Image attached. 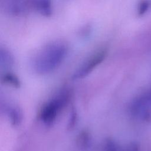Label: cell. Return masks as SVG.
<instances>
[{
  "label": "cell",
  "mask_w": 151,
  "mask_h": 151,
  "mask_svg": "<svg viewBox=\"0 0 151 151\" xmlns=\"http://www.w3.org/2000/svg\"><path fill=\"white\" fill-rule=\"evenodd\" d=\"M67 52V47L61 42H52L36 55L33 66L35 71L40 74L51 73L57 68L64 59Z\"/></svg>",
  "instance_id": "obj_1"
},
{
  "label": "cell",
  "mask_w": 151,
  "mask_h": 151,
  "mask_svg": "<svg viewBox=\"0 0 151 151\" xmlns=\"http://www.w3.org/2000/svg\"><path fill=\"white\" fill-rule=\"evenodd\" d=\"M69 99L70 91L67 90H61L42 106L40 113V120L45 125L52 124Z\"/></svg>",
  "instance_id": "obj_2"
},
{
  "label": "cell",
  "mask_w": 151,
  "mask_h": 151,
  "mask_svg": "<svg viewBox=\"0 0 151 151\" xmlns=\"http://www.w3.org/2000/svg\"><path fill=\"white\" fill-rule=\"evenodd\" d=\"M107 50L103 48L92 55L74 74L73 78H82L88 75L106 58Z\"/></svg>",
  "instance_id": "obj_3"
},
{
  "label": "cell",
  "mask_w": 151,
  "mask_h": 151,
  "mask_svg": "<svg viewBox=\"0 0 151 151\" xmlns=\"http://www.w3.org/2000/svg\"><path fill=\"white\" fill-rule=\"evenodd\" d=\"M35 0H9L8 9L13 14L19 15L34 8Z\"/></svg>",
  "instance_id": "obj_4"
},
{
  "label": "cell",
  "mask_w": 151,
  "mask_h": 151,
  "mask_svg": "<svg viewBox=\"0 0 151 151\" xmlns=\"http://www.w3.org/2000/svg\"><path fill=\"white\" fill-rule=\"evenodd\" d=\"M34 8L41 15L50 17L52 12L51 0H35Z\"/></svg>",
  "instance_id": "obj_5"
},
{
  "label": "cell",
  "mask_w": 151,
  "mask_h": 151,
  "mask_svg": "<svg viewBox=\"0 0 151 151\" xmlns=\"http://www.w3.org/2000/svg\"><path fill=\"white\" fill-rule=\"evenodd\" d=\"M8 113L11 123L14 126H18L19 124L22 117V113L19 109L15 106L9 107L8 109Z\"/></svg>",
  "instance_id": "obj_6"
},
{
  "label": "cell",
  "mask_w": 151,
  "mask_h": 151,
  "mask_svg": "<svg viewBox=\"0 0 151 151\" xmlns=\"http://www.w3.org/2000/svg\"><path fill=\"white\" fill-rule=\"evenodd\" d=\"M2 80L4 83L7 84L11 86L14 87H19L20 86V82L18 77L14 74L11 73H5L2 78Z\"/></svg>",
  "instance_id": "obj_7"
},
{
  "label": "cell",
  "mask_w": 151,
  "mask_h": 151,
  "mask_svg": "<svg viewBox=\"0 0 151 151\" xmlns=\"http://www.w3.org/2000/svg\"><path fill=\"white\" fill-rule=\"evenodd\" d=\"M90 134L87 131L81 132L77 139V143L80 148L86 149L90 143Z\"/></svg>",
  "instance_id": "obj_8"
},
{
  "label": "cell",
  "mask_w": 151,
  "mask_h": 151,
  "mask_svg": "<svg viewBox=\"0 0 151 151\" xmlns=\"http://www.w3.org/2000/svg\"><path fill=\"white\" fill-rule=\"evenodd\" d=\"M1 56V66L4 65L5 67H10L13 63V60L12 56L8 52V51L5 50H1L0 52Z\"/></svg>",
  "instance_id": "obj_9"
},
{
  "label": "cell",
  "mask_w": 151,
  "mask_h": 151,
  "mask_svg": "<svg viewBox=\"0 0 151 151\" xmlns=\"http://www.w3.org/2000/svg\"><path fill=\"white\" fill-rule=\"evenodd\" d=\"M106 151H120L117 143L112 139H109L105 142Z\"/></svg>",
  "instance_id": "obj_10"
},
{
  "label": "cell",
  "mask_w": 151,
  "mask_h": 151,
  "mask_svg": "<svg viewBox=\"0 0 151 151\" xmlns=\"http://www.w3.org/2000/svg\"><path fill=\"white\" fill-rule=\"evenodd\" d=\"M150 4L149 2L147 0L142 1L139 4L138 6V14L139 15H142L146 13L148 10Z\"/></svg>",
  "instance_id": "obj_11"
},
{
  "label": "cell",
  "mask_w": 151,
  "mask_h": 151,
  "mask_svg": "<svg viewBox=\"0 0 151 151\" xmlns=\"http://www.w3.org/2000/svg\"><path fill=\"white\" fill-rule=\"evenodd\" d=\"M77 120V114L75 110H72V112L70 115V119L69 120V123H68V126L71 128L74 126L75 122H76Z\"/></svg>",
  "instance_id": "obj_12"
},
{
  "label": "cell",
  "mask_w": 151,
  "mask_h": 151,
  "mask_svg": "<svg viewBox=\"0 0 151 151\" xmlns=\"http://www.w3.org/2000/svg\"><path fill=\"white\" fill-rule=\"evenodd\" d=\"M127 151H137V148L136 145H131L127 148Z\"/></svg>",
  "instance_id": "obj_13"
}]
</instances>
